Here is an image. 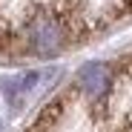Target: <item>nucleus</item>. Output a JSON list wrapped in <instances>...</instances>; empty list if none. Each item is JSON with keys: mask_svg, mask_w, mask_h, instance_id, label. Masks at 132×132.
Here are the masks:
<instances>
[{"mask_svg": "<svg viewBox=\"0 0 132 132\" xmlns=\"http://www.w3.org/2000/svg\"><path fill=\"white\" fill-rule=\"evenodd\" d=\"M80 86L89 95H101L106 86H109V69H106L103 63H89L80 72Z\"/></svg>", "mask_w": 132, "mask_h": 132, "instance_id": "f03ea898", "label": "nucleus"}, {"mask_svg": "<svg viewBox=\"0 0 132 132\" xmlns=\"http://www.w3.org/2000/svg\"><path fill=\"white\" fill-rule=\"evenodd\" d=\"M63 109H66V98H55V101H49L46 106L40 109V115L32 121V126L26 129V132H52V126L60 121V115H63Z\"/></svg>", "mask_w": 132, "mask_h": 132, "instance_id": "f257e3e1", "label": "nucleus"}]
</instances>
